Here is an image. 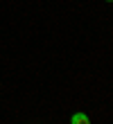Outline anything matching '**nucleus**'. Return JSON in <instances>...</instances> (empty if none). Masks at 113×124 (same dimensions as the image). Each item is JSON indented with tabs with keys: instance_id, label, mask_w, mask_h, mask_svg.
I'll use <instances>...</instances> for the list:
<instances>
[{
	"instance_id": "f257e3e1",
	"label": "nucleus",
	"mask_w": 113,
	"mask_h": 124,
	"mask_svg": "<svg viewBox=\"0 0 113 124\" xmlns=\"http://www.w3.org/2000/svg\"><path fill=\"white\" fill-rule=\"evenodd\" d=\"M70 124H90V120H88L86 113H75L70 117Z\"/></svg>"
},
{
	"instance_id": "f03ea898",
	"label": "nucleus",
	"mask_w": 113,
	"mask_h": 124,
	"mask_svg": "<svg viewBox=\"0 0 113 124\" xmlns=\"http://www.w3.org/2000/svg\"><path fill=\"white\" fill-rule=\"evenodd\" d=\"M106 2H113V0H106Z\"/></svg>"
}]
</instances>
